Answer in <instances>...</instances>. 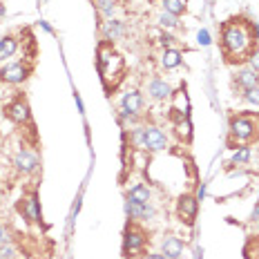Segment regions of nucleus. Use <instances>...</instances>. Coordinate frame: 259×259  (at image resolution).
I'll use <instances>...</instances> for the list:
<instances>
[{
    "label": "nucleus",
    "instance_id": "nucleus-1",
    "mask_svg": "<svg viewBox=\"0 0 259 259\" xmlns=\"http://www.w3.org/2000/svg\"><path fill=\"white\" fill-rule=\"evenodd\" d=\"M219 47H221V56L228 65L248 63L250 54L257 50L255 23H250L244 16H233L226 23H221Z\"/></svg>",
    "mask_w": 259,
    "mask_h": 259
},
{
    "label": "nucleus",
    "instance_id": "nucleus-2",
    "mask_svg": "<svg viewBox=\"0 0 259 259\" xmlns=\"http://www.w3.org/2000/svg\"><path fill=\"white\" fill-rule=\"evenodd\" d=\"M96 65H99V76L101 83H103V90L107 94H112L123 83V78L127 74L125 58L114 50V42L101 40L99 50H96Z\"/></svg>",
    "mask_w": 259,
    "mask_h": 259
},
{
    "label": "nucleus",
    "instance_id": "nucleus-3",
    "mask_svg": "<svg viewBox=\"0 0 259 259\" xmlns=\"http://www.w3.org/2000/svg\"><path fill=\"white\" fill-rule=\"evenodd\" d=\"M259 141V114H235L230 118L228 145H250Z\"/></svg>",
    "mask_w": 259,
    "mask_h": 259
},
{
    "label": "nucleus",
    "instance_id": "nucleus-4",
    "mask_svg": "<svg viewBox=\"0 0 259 259\" xmlns=\"http://www.w3.org/2000/svg\"><path fill=\"white\" fill-rule=\"evenodd\" d=\"M148 241H150V235L145 233L143 226L139 221L130 219L125 230H123V259H134L143 255Z\"/></svg>",
    "mask_w": 259,
    "mask_h": 259
},
{
    "label": "nucleus",
    "instance_id": "nucleus-5",
    "mask_svg": "<svg viewBox=\"0 0 259 259\" xmlns=\"http://www.w3.org/2000/svg\"><path fill=\"white\" fill-rule=\"evenodd\" d=\"M5 116H7L9 121H14L16 125H27V123L31 121V112H29L27 101L23 96H16L12 103L5 105Z\"/></svg>",
    "mask_w": 259,
    "mask_h": 259
},
{
    "label": "nucleus",
    "instance_id": "nucleus-6",
    "mask_svg": "<svg viewBox=\"0 0 259 259\" xmlns=\"http://www.w3.org/2000/svg\"><path fill=\"white\" fill-rule=\"evenodd\" d=\"M199 212V201L194 194H181L179 201H177V217H179L181 224L192 226L194 219H197Z\"/></svg>",
    "mask_w": 259,
    "mask_h": 259
},
{
    "label": "nucleus",
    "instance_id": "nucleus-7",
    "mask_svg": "<svg viewBox=\"0 0 259 259\" xmlns=\"http://www.w3.org/2000/svg\"><path fill=\"white\" fill-rule=\"evenodd\" d=\"M40 161H38V154L31 152V150H18L14 156V168L20 172V175H34L38 170Z\"/></svg>",
    "mask_w": 259,
    "mask_h": 259
},
{
    "label": "nucleus",
    "instance_id": "nucleus-8",
    "mask_svg": "<svg viewBox=\"0 0 259 259\" xmlns=\"http://www.w3.org/2000/svg\"><path fill=\"white\" fill-rule=\"evenodd\" d=\"M29 72L31 69L27 67L25 63H9L0 69V80H5V83H9V85H20L27 80Z\"/></svg>",
    "mask_w": 259,
    "mask_h": 259
},
{
    "label": "nucleus",
    "instance_id": "nucleus-9",
    "mask_svg": "<svg viewBox=\"0 0 259 259\" xmlns=\"http://www.w3.org/2000/svg\"><path fill=\"white\" fill-rule=\"evenodd\" d=\"M18 210L20 214L29 221V224H42V214H40V203H38V197L36 192H31L29 197H23L18 203Z\"/></svg>",
    "mask_w": 259,
    "mask_h": 259
},
{
    "label": "nucleus",
    "instance_id": "nucleus-10",
    "mask_svg": "<svg viewBox=\"0 0 259 259\" xmlns=\"http://www.w3.org/2000/svg\"><path fill=\"white\" fill-rule=\"evenodd\" d=\"M143 148L150 150V152H159V150L168 148V139H165V134L159 127L148 125L143 127Z\"/></svg>",
    "mask_w": 259,
    "mask_h": 259
},
{
    "label": "nucleus",
    "instance_id": "nucleus-11",
    "mask_svg": "<svg viewBox=\"0 0 259 259\" xmlns=\"http://www.w3.org/2000/svg\"><path fill=\"white\" fill-rule=\"evenodd\" d=\"M125 212L130 219L134 221H145V219H152L154 217V208L150 203H132V201H125Z\"/></svg>",
    "mask_w": 259,
    "mask_h": 259
},
{
    "label": "nucleus",
    "instance_id": "nucleus-12",
    "mask_svg": "<svg viewBox=\"0 0 259 259\" xmlns=\"http://www.w3.org/2000/svg\"><path fill=\"white\" fill-rule=\"evenodd\" d=\"M141 107H143V99H141V92H137V90L127 92V94L121 99V112H125V114L139 116Z\"/></svg>",
    "mask_w": 259,
    "mask_h": 259
},
{
    "label": "nucleus",
    "instance_id": "nucleus-13",
    "mask_svg": "<svg viewBox=\"0 0 259 259\" xmlns=\"http://www.w3.org/2000/svg\"><path fill=\"white\" fill-rule=\"evenodd\" d=\"M235 85H237V88H239L241 92L257 88V85H259V74L252 72V69H241V72L235 74Z\"/></svg>",
    "mask_w": 259,
    "mask_h": 259
},
{
    "label": "nucleus",
    "instance_id": "nucleus-14",
    "mask_svg": "<svg viewBox=\"0 0 259 259\" xmlns=\"http://www.w3.org/2000/svg\"><path fill=\"white\" fill-rule=\"evenodd\" d=\"M161 250H163V255L168 259H179L183 255V244H181L179 237L168 235L163 239V244H161Z\"/></svg>",
    "mask_w": 259,
    "mask_h": 259
},
{
    "label": "nucleus",
    "instance_id": "nucleus-15",
    "mask_svg": "<svg viewBox=\"0 0 259 259\" xmlns=\"http://www.w3.org/2000/svg\"><path fill=\"white\" fill-rule=\"evenodd\" d=\"M148 94L152 96L154 101H165L168 96L172 94V88L165 80H161V78H154V80H150V88H148Z\"/></svg>",
    "mask_w": 259,
    "mask_h": 259
},
{
    "label": "nucleus",
    "instance_id": "nucleus-16",
    "mask_svg": "<svg viewBox=\"0 0 259 259\" xmlns=\"http://www.w3.org/2000/svg\"><path fill=\"white\" fill-rule=\"evenodd\" d=\"M123 31H125V27H123L121 20H107L103 25V36H105V40H110V42L121 38Z\"/></svg>",
    "mask_w": 259,
    "mask_h": 259
},
{
    "label": "nucleus",
    "instance_id": "nucleus-17",
    "mask_svg": "<svg viewBox=\"0 0 259 259\" xmlns=\"http://www.w3.org/2000/svg\"><path fill=\"white\" fill-rule=\"evenodd\" d=\"M18 52V40L14 36H3L0 38V61H7Z\"/></svg>",
    "mask_w": 259,
    "mask_h": 259
},
{
    "label": "nucleus",
    "instance_id": "nucleus-18",
    "mask_svg": "<svg viewBox=\"0 0 259 259\" xmlns=\"http://www.w3.org/2000/svg\"><path fill=\"white\" fill-rule=\"evenodd\" d=\"M127 201H132V203H148L150 201V188L143 186V183H137V186L127 192Z\"/></svg>",
    "mask_w": 259,
    "mask_h": 259
},
{
    "label": "nucleus",
    "instance_id": "nucleus-19",
    "mask_svg": "<svg viewBox=\"0 0 259 259\" xmlns=\"http://www.w3.org/2000/svg\"><path fill=\"white\" fill-rule=\"evenodd\" d=\"M161 65L165 69H175L181 65V52L179 50H165L163 52V58H161Z\"/></svg>",
    "mask_w": 259,
    "mask_h": 259
},
{
    "label": "nucleus",
    "instance_id": "nucleus-20",
    "mask_svg": "<svg viewBox=\"0 0 259 259\" xmlns=\"http://www.w3.org/2000/svg\"><path fill=\"white\" fill-rule=\"evenodd\" d=\"M96 9L101 16H105L107 20H112V16L116 12V3L114 0H96Z\"/></svg>",
    "mask_w": 259,
    "mask_h": 259
},
{
    "label": "nucleus",
    "instance_id": "nucleus-21",
    "mask_svg": "<svg viewBox=\"0 0 259 259\" xmlns=\"http://www.w3.org/2000/svg\"><path fill=\"white\" fill-rule=\"evenodd\" d=\"M161 3H163L165 12L172 14V16H177V18L186 12V3H183V0H161Z\"/></svg>",
    "mask_w": 259,
    "mask_h": 259
},
{
    "label": "nucleus",
    "instance_id": "nucleus-22",
    "mask_svg": "<svg viewBox=\"0 0 259 259\" xmlns=\"http://www.w3.org/2000/svg\"><path fill=\"white\" fill-rule=\"evenodd\" d=\"M248 159H250V148H248V145H241V148L235 152V156H233V163L235 165L237 163H246Z\"/></svg>",
    "mask_w": 259,
    "mask_h": 259
},
{
    "label": "nucleus",
    "instance_id": "nucleus-23",
    "mask_svg": "<svg viewBox=\"0 0 259 259\" xmlns=\"http://www.w3.org/2000/svg\"><path fill=\"white\" fill-rule=\"evenodd\" d=\"M159 23H161V27H168V29H172V27L179 25V23H177V16H172L168 12H163L159 16Z\"/></svg>",
    "mask_w": 259,
    "mask_h": 259
},
{
    "label": "nucleus",
    "instance_id": "nucleus-24",
    "mask_svg": "<svg viewBox=\"0 0 259 259\" xmlns=\"http://www.w3.org/2000/svg\"><path fill=\"white\" fill-rule=\"evenodd\" d=\"M244 99L248 101V103H252L255 107H259V85H257V88H252V90H246L244 92Z\"/></svg>",
    "mask_w": 259,
    "mask_h": 259
},
{
    "label": "nucleus",
    "instance_id": "nucleus-25",
    "mask_svg": "<svg viewBox=\"0 0 259 259\" xmlns=\"http://www.w3.org/2000/svg\"><path fill=\"white\" fill-rule=\"evenodd\" d=\"M14 255H16L14 246H9V244H0V259H14Z\"/></svg>",
    "mask_w": 259,
    "mask_h": 259
},
{
    "label": "nucleus",
    "instance_id": "nucleus-26",
    "mask_svg": "<svg viewBox=\"0 0 259 259\" xmlns=\"http://www.w3.org/2000/svg\"><path fill=\"white\" fill-rule=\"evenodd\" d=\"M248 65H250L252 72L259 74V50H255V52L250 54V58H248Z\"/></svg>",
    "mask_w": 259,
    "mask_h": 259
},
{
    "label": "nucleus",
    "instance_id": "nucleus-27",
    "mask_svg": "<svg viewBox=\"0 0 259 259\" xmlns=\"http://www.w3.org/2000/svg\"><path fill=\"white\" fill-rule=\"evenodd\" d=\"M172 40H175V38H172V36H168V34H161V38H159V42H161V45L165 47V50H170Z\"/></svg>",
    "mask_w": 259,
    "mask_h": 259
},
{
    "label": "nucleus",
    "instance_id": "nucleus-28",
    "mask_svg": "<svg viewBox=\"0 0 259 259\" xmlns=\"http://www.w3.org/2000/svg\"><path fill=\"white\" fill-rule=\"evenodd\" d=\"M199 42H201V45H208V42H210V36H208V31H206V29L199 31Z\"/></svg>",
    "mask_w": 259,
    "mask_h": 259
},
{
    "label": "nucleus",
    "instance_id": "nucleus-29",
    "mask_svg": "<svg viewBox=\"0 0 259 259\" xmlns=\"http://www.w3.org/2000/svg\"><path fill=\"white\" fill-rule=\"evenodd\" d=\"M0 244H7V233H5L3 226H0Z\"/></svg>",
    "mask_w": 259,
    "mask_h": 259
},
{
    "label": "nucleus",
    "instance_id": "nucleus-30",
    "mask_svg": "<svg viewBox=\"0 0 259 259\" xmlns=\"http://www.w3.org/2000/svg\"><path fill=\"white\" fill-rule=\"evenodd\" d=\"M74 99H76V107H78V112H83V101H80L78 92H76V94H74Z\"/></svg>",
    "mask_w": 259,
    "mask_h": 259
},
{
    "label": "nucleus",
    "instance_id": "nucleus-31",
    "mask_svg": "<svg viewBox=\"0 0 259 259\" xmlns=\"http://www.w3.org/2000/svg\"><path fill=\"white\" fill-rule=\"evenodd\" d=\"M145 259H168V257H165V255H148Z\"/></svg>",
    "mask_w": 259,
    "mask_h": 259
},
{
    "label": "nucleus",
    "instance_id": "nucleus-32",
    "mask_svg": "<svg viewBox=\"0 0 259 259\" xmlns=\"http://www.w3.org/2000/svg\"><path fill=\"white\" fill-rule=\"evenodd\" d=\"M40 27H42V29H45V31H52V27H50V25H47V23H45V20H40Z\"/></svg>",
    "mask_w": 259,
    "mask_h": 259
},
{
    "label": "nucleus",
    "instance_id": "nucleus-33",
    "mask_svg": "<svg viewBox=\"0 0 259 259\" xmlns=\"http://www.w3.org/2000/svg\"><path fill=\"white\" fill-rule=\"evenodd\" d=\"M252 219H257V221H259V206H257L255 210H252Z\"/></svg>",
    "mask_w": 259,
    "mask_h": 259
}]
</instances>
